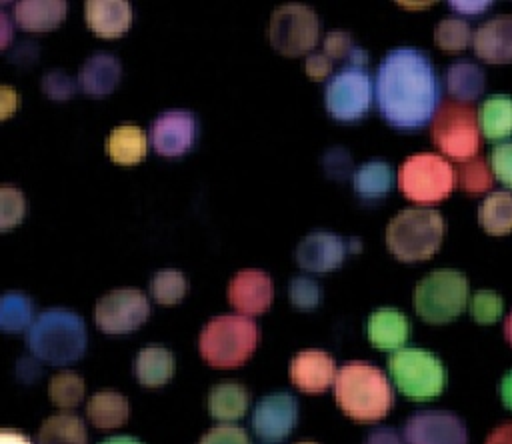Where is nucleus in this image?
I'll list each match as a JSON object with an SVG mask.
<instances>
[{
    "label": "nucleus",
    "mask_w": 512,
    "mask_h": 444,
    "mask_svg": "<svg viewBox=\"0 0 512 444\" xmlns=\"http://www.w3.org/2000/svg\"><path fill=\"white\" fill-rule=\"evenodd\" d=\"M104 150L116 164H138L146 156L148 136L136 124H120L110 130L104 142Z\"/></svg>",
    "instance_id": "nucleus-24"
},
{
    "label": "nucleus",
    "mask_w": 512,
    "mask_h": 444,
    "mask_svg": "<svg viewBox=\"0 0 512 444\" xmlns=\"http://www.w3.org/2000/svg\"><path fill=\"white\" fill-rule=\"evenodd\" d=\"M388 372L394 386L412 400H430L442 394L446 370L440 358L424 348H400L388 358Z\"/></svg>",
    "instance_id": "nucleus-8"
},
{
    "label": "nucleus",
    "mask_w": 512,
    "mask_h": 444,
    "mask_svg": "<svg viewBox=\"0 0 512 444\" xmlns=\"http://www.w3.org/2000/svg\"><path fill=\"white\" fill-rule=\"evenodd\" d=\"M26 342L38 360L54 366L70 364L86 350V326L78 314L50 308L34 318Z\"/></svg>",
    "instance_id": "nucleus-3"
},
{
    "label": "nucleus",
    "mask_w": 512,
    "mask_h": 444,
    "mask_svg": "<svg viewBox=\"0 0 512 444\" xmlns=\"http://www.w3.org/2000/svg\"><path fill=\"white\" fill-rule=\"evenodd\" d=\"M478 222L494 236L512 232V194L506 190L488 194L478 206Z\"/></svg>",
    "instance_id": "nucleus-32"
},
{
    "label": "nucleus",
    "mask_w": 512,
    "mask_h": 444,
    "mask_svg": "<svg viewBox=\"0 0 512 444\" xmlns=\"http://www.w3.org/2000/svg\"><path fill=\"white\" fill-rule=\"evenodd\" d=\"M196 120L188 110L162 112L150 126V142L162 156H182L194 144Z\"/></svg>",
    "instance_id": "nucleus-15"
},
{
    "label": "nucleus",
    "mask_w": 512,
    "mask_h": 444,
    "mask_svg": "<svg viewBox=\"0 0 512 444\" xmlns=\"http://www.w3.org/2000/svg\"><path fill=\"white\" fill-rule=\"evenodd\" d=\"M474 34L462 18H444L434 28V42L444 52H460L472 42Z\"/></svg>",
    "instance_id": "nucleus-37"
},
{
    "label": "nucleus",
    "mask_w": 512,
    "mask_h": 444,
    "mask_svg": "<svg viewBox=\"0 0 512 444\" xmlns=\"http://www.w3.org/2000/svg\"><path fill=\"white\" fill-rule=\"evenodd\" d=\"M498 392H500L502 404H504L508 410H512V370H508V372L504 374V378L500 380Z\"/></svg>",
    "instance_id": "nucleus-49"
},
{
    "label": "nucleus",
    "mask_w": 512,
    "mask_h": 444,
    "mask_svg": "<svg viewBox=\"0 0 512 444\" xmlns=\"http://www.w3.org/2000/svg\"><path fill=\"white\" fill-rule=\"evenodd\" d=\"M48 394H50V400L54 402V406H58L62 410L76 408L84 396V380H82V376H78L76 372H70V370L58 372L50 380Z\"/></svg>",
    "instance_id": "nucleus-36"
},
{
    "label": "nucleus",
    "mask_w": 512,
    "mask_h": 444,
    "mask_svg": "<svg viewBox=\"0 0 512 444\" xmlns=\"http://www.w3.org/2000/svg\"><path fill=\"white\" fill-rule=\"evenodd\" d=\"M492 4L490 2H450V8H454V12L458 14H466V16H478L482 12H486Z\"/></svg>",
    "instance_id": "nucleus-47"
},
{
    "label": "nucleus",
    "mask_w": 512,
    "mask_h": 444,
    "mask_svg": "<svg viewBox=\"0 0 512 444\" xmlns=\"http://www.w3.org/2000/svg\"><path fill=\"white\" fill-rule=\"evenodd\" d=\"M88 28L102 38L122 36L132 24V6L122 0H88L84 6Z\"/></svg>",
    "instance_id": "nucleus-20"
},
{
    "label": "nucleus",
    "mask_w": 512,
    "mask_h": 444,
    "mask_svg": "<svg viewBox=\"0 0 512 444\" xmlns=\"http://www.w3.org/2000/svg\"><path fill=\"white\" fill-rule=\"evenodd\" d=\"M398 186L400 192L416 204H438L452 194L456 172L444 156L420 152L400 164Z\"/></svg>",
    "instance_id": "nucleus-7"
},
{
    "label": "nucleus",
    "mask_w": 512,
    "mask_h": 444,
    "mask_svg": "<svg viewBox=\"0 0 512 444\" xmlns=\"http://www.w3.org/2000/svg\"><path fill=\"white\" fill-rule=\"evenodd\" d=\"M32 302L22 292H6L0 300V326L4 332H20L32 326Z\"/></svg>",
    "instance_id": "nucleus-33"
},
{
    "label": "nucleus",
    "mask_w": 512,
    "mask_h": 444,
    "mask_svg": "<svg viewBox=\"0 0 512 444\" xmlns=\"http://www.w3.org/2000/svg\"><path fill=\"white\" fill-rule=\"evenodd\" d=\"M208 410L214 420L220 422H234L242 418L248 410L250 394L242 384L236 382H222L212 386L208 392Z\"/></svg>",
    "instance_id": "nucleus-28"
},
{
    "label": "nucleus",
    "mask_w": 512,
    "mask_h": 444,
    "mask_svg": "<svg viewBox=\"0 0 512 444\" xmlns=\"http://www.w3.org/2000/svg\"><path fill=\"white\" fill-rule=\"evenodd\" d=\"M260 342V328L242 314H220L210 318L200 336L198 350L204 362L214 368L244 364Z\"/></svg>",
    "instance_id": "nucleus-4"
},
{
    "label": "nucleus",
    "mask_w": 512,
    "mask_h": 444,
    "mask_svg": "<svg viewBox=\"0 0 512 444\" xmlns=\"http://www.w3.org/2000/svg\"><path fill=\"white\" fill-rule=\"evenodd\" d=\"M174 372L172 352L164 346H146L136 354L134 376L142 386H164Z\"/></svg>",
    "instance_id": "nucleus-26"
},
{
    "label": "nucleus",
    "mask_w": 512,
    "mask_h": 444,
    "mask_svg": "<svg viewBox=\"0 0 512 444\" xmlns=\"http://www.w3.org/2000/svg\"><path fill=\"white\" fill-rule=\"evenodd\" d=\"M366 66L368 64L346 62L328 78L324 88V104L334 120L356 122L370 110L376 90Z\"/></svg>",
    "instance_id": "nucleus-10"
},
{
    "label": "nucleus",
    "mask_w": 512,
    "mask_h": 444,
    "mask_svg": "<svg viewBox=\"0 0 512 444\" xmlns=\"http://www.w3.org/2000/svg\"><path fill=\"white\" fill-rule=\"evenodd\" d=\"M484 444H512V422H504L496 426Z\"/></svg>",
    "instance_id": "nucleus-48"
},
{
    "label": "nucleus",
    "mask_w": 512,
    "mask_h": 444,
    "mask_svg": "<svg viewBox=\"0 0 512 444\" xmlns=\"http://www.w3.org/2000/svg\"><path fill=\"white\" fill-rule=\"evenodd\" d=\"M74 80L64 72H48L42 76V92L52 100H66L74 94Z\"/></svg>",
    "instance_id": "nucleus-44"
},
{
    "label": "nucleus",
    "mask_w": 512,
    "mask_h": 444,
    "mask_svg": "<svg viewBox=\"0 0 512 444\" xmlns=\"http://www.w3.org/2000/svg\"><path fill=\"white\" fill-rule=\"evenodd\" d=\"M66 16V2L60 0H24L12 10L14 22L26 32L54 30Z\"/></svg>",
    "instance_id": "nucleus-23"
},
{
    "label": "nucleus",
    "mask_w": 512,
    "mask_h": 444,
    "mask_svg": "<svg viewBox=\"0 0 512 444\" xmlns=\"http://www.w3.org/2000/svg\"><path fill=\"white\" fill-rule=\"evenodd\" d=\"M444 236V218L432 208L400 210L386 226V246L402 262L432 258Z\"/></svg>",
    "instance_id": "nucleus-5"
},
{
    "label": "nucleus",
    "mask_w": 512,
    "mask_h": 444,
    "mask_svg": "<svg viewBox=\"0 0 512 444\" xmlns=\"http://www.w3.org/2000/svg\"><path fill=\"white\" fill-rule=\"evenodd\" d=\"M150 314V302L138 288L106 292L94 306V322L106 334L134 332Z\"/></svg>",
    "instance_id": "nucleus-12"
},
{
    "label": "nucleus",
    "mask_w": 512,
    "mask_h": 444,
    "mask_svg": "<svg viewBox=\"0 0 512 444\" xmlns=\"http://www.w3.org/2000/svg\"><path fill=\"white\" fill-rule=\"evenodd\" d=\"M504 336H506L508 344L512 346V310H510V314H508L506 320H504Z\"/></svg>",
    "instance_id": "nucleus-53"
},
{
    "label": "nucleus",
    "mask_w": 512,
    "mask_h": 444,
    "mask_svg": "<svg viewBox=\"0 0 512 444\" xmlns=\"http://www.w3.org/2000/svg\"><path fill=\"white\" fill-rule=\"evenodd\" d=\"M332 388L340 410L356 422H376L394 404V392L386 374L362 360L340 366Z\"/></svg>",
    "instance_id": "nucleus-2"
},
{
    "label": "nucleus",
    "mask_w": 512,
    "mask_h": 444,
    "mask_svg": "<svg viewBox=\"0 0 512 444\" xmlns=\"http://www.w3.org/2000/svg\"><path fill=\"white\" fill-rule=\"evenodd\" d=\"M432 142L436 148L456 162L478 156L480 150V126L478 112L472 106L448 100L442 102L432 118Z\"/></svg>",
    "instance_id": "nucleus-9"
},
{
    "label": "nucleus",
    "mask_w": 512,
    "mask_h": 444,
    "mask_svg": "<svg viewBox=\"0 0 512 444\" xmlns=\"http://www.w3.org/2000/svg\"><path fill=\"white\" fill-rule=\"evenodd\" d=\"M320 36L316 12L304 4H282L272 12L268 38L282 56H302L310 52Z\"/></svg>",
    "instance_id": "nucleus-11"
},
{
    "label": "nucleus",
    "mask_w": 512,
    "mask_h": 444,
    "mask_svg": "<svg viewBox=\"0 0 512 444\" xmlns=\"http://www.w3.org/2000/svg\"><path fill=\"white\" fill-rule=\"evenodd\" d=\"M336 374V364L332 356L324 350H302L290 362L292 384L308 394H318L324 392L328 386H334Z\"/></svg>",
    "instance_id": "nucleus-18"
},
{
    "label": "nucleus",
    "mask_w": 512,
    "mask_h": 444,
    "mask_svg": "<svg viewBox=\"0 0 512 444\" xmlns=\"http://www.w3.org/2000/svg\"><path fill=\"white\" fill-rule=\"evenodd\" d=\"M334 68V62L324 52H314L306 58L304 70L310 80H324Z\"/></svg>",
    "instance_id": "nucleus-45"
},
{
    "label": "nucleus",
    "mask_w": 512,
    "mask_h": 444,
    "mask_svg": "<svg viewBox=\"0 0 512 444\" xmlns=\"http://www.w3.org/2000/svg\"><path fill=\"white\" fill-rule=\"evenodd\" d=\"M188 290V282L180 270L164 268L158 270L150 280V294L158 304L172 306L178 304Z\"/></svg>",
    "instance_id": "nucleus-35"
},
{
    "label": "nucleus",
    "mask_w": 512,
    "mask_h": 444,
    "mask_svg": "<svg viewBox=\"0 0 512 444\" xmlns=\"http://www.w3.org/2000/svg\"><path fill=\"white\" fill-rule=\"evenodd\" d=\"M492 174L512 190V142H502L490 152Z\"/></svg>",
    "instance_id": "nucleus-43"
},
{
    "label": "nucleus",
    "mask_w": 512,
    "mask_h": 444,
    "mask_svg": "<svg viewBox=\"0 0 512 444\" xmlns=\"http://www.w3.org/2000/svg\"><path fill=\"white\" fill-rule=\"evenodd\" d=\"M298 422V400L292 394L276 392L260 398L252 410L250 426L268 444L284 440Z\"/></svg>",
    "instance_id": "nucleus-14"
},
{
    "label": "nucleus",
    "mask_w": 512,
    "mask_h": 444,
    "mask_svg": "<svg viewBox=\"0 0 512 444\" xmlns=\"http://www.w3.org/2000/svg\"><path fill=\"white\" fill-rule=\"evenodd\" d=\"M296 444H316V442H310V440H302V442H296Z\"/></svg>",
    "instance_id": "nucleus-55"
},
{
    "label": "nucleus",
    "mask_w": 512,
    "mask_h": 444,
    "mask_svg": "<svg viewBox=\"0 0 512 444\" xmlns=\"http://www.w3.org/2000/svg\"><path fill=\"white\" fill-rule=\"evenodd\" d=\"M484 84V70L474 62L460 60L450 64L444 72L446 92L462 104L476 100L484 92Z\"/></svg>",
    "instance_id": "nucleus-27"
},
{
    "label": "nucleus",
    "mask_w": 512,
    "mask_h": 444,
    "mask_svg": "<svg viewBox=\"0 0 512 444\" xmlns=\"http://www.w3.org/2000/svg\"><path fill=\"white\" fill-rule=\"evenodd\" d=\"M478 126L486 140L506 142L512 136V96H488L478 108Z\"/></svg>",
    "instance_id": "nucleus-25"
},
{
    "label": "nucleus",
    "mask_w": 512,
    "mask_h": 444,
    "mask_svg": "<svg viewBox=\"0 0 512 444\" xmlns=\"http://www.w3.org/2000/svg\"><path fill=\"white\" fill-rule=\"evenodd\" d=\"M86 416L96 428H118L130 416L128 400L114 390H100L86 402Z\"/></svg>",
    "instance_id": "nucleus-29"
},
{
    "label": "nucleus",
    "mask_w": 512,
    "mask_h": 444,
    "mask_svg": "<svg viewBox=\"0 0 512 444\" xmlns=\"http://www.w3.org/2000/svg\"><path fill=\"white\" fill-rule=\"evenodd\" d=\"M356 48H358V46H354L352 36H350L348 32H344V30H332V32H328L326 38H324V44H322V52H324L332 62H336V60L348 62V60L352 58V54H354Z\"/></svg>",
    "instance_id": "nucleus-41"
},
{
    "label": "nucleus",
    "mask_w": 512,
    "mask_h": 444,
    "mask_svg": "<svg viewBox=\"0 0 512 444\" xmlns=\"http://www.w3.org/2000/svg\"><path fill=\"white\" fill-rule=\"evenodd\" d=\"M36 444H88L86 426L74 414H54L42 422Z\"/></svg>",
    "instance_id": "nucleus-31"
},
{
    "label": "nucleus",
    "mask_w": 512,
    "mask_h": 444,
    "mask_svg": "<svg viewBox=\"0 0 512 444\" xmlns=\"http://www.w3.org/2000/svg\"><path fill=\"white\" fill-rule=\"evenodd\" d=\"M18 94H14L8 86H2V118H6L14 108H18Z\"/></svg>",
    "instance_id": "nucleus-50"
},
{
    "label": "nucleus",
    "mask_w": 512,
    "mask_h": 444,
    "mask_svg": "<svg viewBox=\"0 0 512 444\" xmlns=\"http://www.w3.org/2000/svg\"><path fill=\"white\" fill-rule=\"evenodd\" d=\"M504 308L502 296L494 290H478L470 300V314L478 324H492L500 318Z\"/></svg>",
    "instance_id": "nucleus-38"
},
{
    "label": "nucleus",
    "mask_w": 512,
    "mask_h": 444,
    "mask_svg": "<svg viewBox=\"0 0 512 444\" xmlns=\"http://www.w3.org/2000/svg\"><path fill=\"white\" fill-rule=\"evenodd\" d=\"M366 336L380 350H400L410 336L408 318L394 308H378L366 320Z\"/></svg>",
    "instance_id": "nucleus-21"
},
{
    "label": "nucleus",
    "mask_w": 512,
    "mask_h": 444,
    "mask_svg": "<svg viewBox=\"0 0 512 444\" xmlns=\"http://www.w3.org/2000/svg\"><path fill=\"white\" fill-rule=\"evenodd\" d=\"M272 296V278L258 268L236 272L228 284V302L242 316L266 312L272 304Z\"/></svg>",
    "instance_id": "nucleus-16"
},
{
    "label": "nucleus",
    "mask_w": 512,
    "mask_h": 444,
    "mask_svg": "<svg viewBox=\"0 0 512 444\" xmlns=\"http://www.w3.org/2000/svg\"><path fill=\"white\" fill-rule=\"evenodd\" d=\"M100 444H142V442L132 436H110V438L102 440Z\"/></svg>",
    "instance_id": "nucleus-52"
},
{
    "label": "nucleus",
    "mask_w": 512,
    "mask_h": 444,
    "mask_svg": "<svg viewBox=\"0 0 512 444\" xmlns=\"http://www.w3.org/2000/svg\"><path fill=\"white\" fill-rule=\"evenodd\" d=\"M468 280L460 270L440 268L426 274L414 288L412 306L428 324H446L454 320L468 302Z\"/></svg>",
    "instance_id": "nucleus-6"
},
{
    "label": "nucleus",
    "mask_w": 512,
    "mask_h": 444,
    "mask_svg": "<svg viewBox=\"0 0 512 444\" xmlns=\"http://www.w3.org/2000/svg\"><path fill=\"white\" fill-rule=\"evenodd\" d=\"M406 444H468L464 422L448 410H420L404 424Z\"/></svg>",
    "instance_id": "nucleus-13"
},
{
    "label": "nucleus",
    "mask_w": 512,
    "mask_h": 444,
    "mask_svg": "<svg viewBox=\"0 0 512 444\" xmlns=\"http://www.w3.org/2000/svg\"><path fill=\"white\" fill-rule=\"evenodd\" d=\"M120 74L122 68L116 56L108 52H96L82 64L78 84L88 96H106L116 88Z\"/></svg>",
    "instance_id": "nucleus-22"
},
{
    "label": "nucleus",
    "mask_w": 512,
    "mask_h": 444,
    "mask_svg": "<svg viewBox=\"0 0 512 444\" xmlns=\"http://www.w3.org/2000/svg\"><path fill=\"white\" fill-rule=\"evenodd\" d=\"M358 244V240H344L330 232H312L300 240L296 248V262L310 272H328L344 262L348 246Z\"/></svg>",
    "instance_id": "nucleus-17"
},
{
    "label": "nucleus",
    "mask_w": 512,
    "mask_h": 444,
    "mask_svg": "<svg viewBox=\"0 0 512 444\" xmlns=\"http://www.w3.org/2000/svg\"><path fill=\"white\" fill-rule=\"evenodd\" d=\"M454 172H456V184L468 194H482L492 188V182H494L492 168L480 156L458 162Z\"/></svg>",
    "instance_id": "nucleus-34"
},
{
    "label": "nucleus",
    "mask_w": 512,
    "mask_h": 444,
    "mask_svg": "<svg viewBox=\"0 0 512 444\" xmlns=\"http://www.w3.org/2000/svg\"><path fill=\"white\" fill-rule=\"evenodd\" d=\"M8 16L6 14H2V28H4V42H2V48H6L8 46Z\"/></svg>",
    "instance_id": "nucleus-54"
},
{
    "label": "nucleus",
    "mask_w": 512,
    "mask_h": 444,
    "mask_svg": "<svg viewBox=\"0 0 512 444\" xmlns=\"http://www.w3.org/2000/svg\"><path fill=\"white\" fill-rule=\"evenodd\" d=\"M376 104L382 118L400 130H420L440 108V80L426 52L392 48L376 72Z\"/></svg>",
    "instance_id": "nucleus-1"
},
{
    "label": "nucleus",
    "mask_w": 512,
    "mask_h": 444,
    "mask_svg": "<svg viewBox=\"0 0 512 444\" xmlns=\"http://www.w3.org/2000/svg\"><path fill=\"white\" fill-rule=\"evenodd\" d=\"M322 290L312 278L296 276L290 284V300L300 310H312L320 304Z\"/></svg>",
    "instance_id": "nucleus-40"
},
{
    "label": "nucleus",
    "mask_w": 512,
    "mask_h": 444,
    "mask_svg": "<svg viewBox=\"0 0 512 444\" xmlns=\"http://www.w3.org/2000/svg\"><path fill=\"white\" fill-rule=\"evenodd\" d=\"M26 212L24 196L14 186L0 188V228L10 230L12 226L20 224Z\"/></svg>",
    "instance_id": "nucleus-39"
},
{
    "label": "nucleus",
    "mask_w": 512,
    "mask_h": 444,
    "mask_svg": "<svg viewBox=\"0 0 512 444\" xmlns=\"http://www.w3.org/2000/svg\"><path fill=\"white\" fill-rule=\"evenodd\" d=\"M0 444H32L28 436H24L22 432L18 430H12V428H2L0 432Z\"/></svg>",
    "instance_id": "nucleus-51"
},
{
    "label": "nucleus",
    "mask_w": 512,
    "mask_h": 444,
    "mask_svg": "<svg viewBox=\"0 0 512 444\" xmlns=\"http://www.w3.org/2000/svg\"><path fill=\"white\" fill-rule=\"evenodd\" d=\"M472 48L488 64L512 62V16H494L478 26Z\"/></svg>",
    "instance_id": "nucleus-19"
},
{
    "label": "nucleus",
    "mask_w": 512,
    "mask_h": 444,
    "mask_svg": "<svg viewBox=\"0 0 512 444\" xmlns=\"http://www.w3.org/2000/svg\"><path fill=\"white\" fill-rule=\"evenodd\" d=\"M362 444H404V440L400 438V434L394 428L380 426V428L370 430Z\"/></svg>",
    "instance_id": "nucleus-46"
},
{
    "label": "nucleus",
    "mask_w": 512,
    "mask_h": 444,
    "mask_svg": "<svg viewBox=\"0 0 512 444\" xmlns=\"http://www.w3.org/2000/svg\"><path fill=\"white\" fill-rule=\"evenodd\" d=\"M198 444H252L246 430L234 424H220L204 432Z\"/></svg>",
    "instance_id": "nucleus-42"
},
{
    "label": "nucleus",
    "mask_w": 512,
    "mask_h": 444,
    "mask_svg": "<svg viewBox=\"0 0 512 444\" xmlns=\"http://www.w3.org/2000/svg\"><path fill=\"white\" fill-rule=\"evenodd\" d=\"M394 172L384 160H368L354 170L352 186L354 192L364 200H378L390 192Z\"/></svg>",
    "instance_id": "nucleus-30"
}]
</instances>
